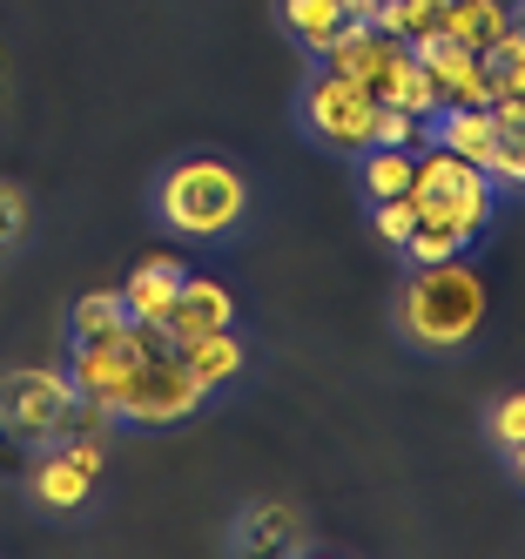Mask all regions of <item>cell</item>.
I'll return each mask as SVG.
<instances>
[{"label":"cell","instance_id":"5bb4252c","mask_svg":"<svg viewBox=\"0 0 525 559\" xmlns=\"http://www.w3.org/2000/svg\"><path fill=\"white\" fill-rule=\"evenodd\" d=\"M505 27H518L505 0H452V8H444V27H438V34H452L458 48H492Z\"/></svg>","mask_w":525,"mask_h":559},{"label":"cell","instance_id":"52a82bcc","mask_svg":"<svg viewBox=\"0 0 525 559\" xmlns=\"http://www.w3.org/2000/svg\"><path fill=\"white\" fill-rule=\"evenodd\" d=\"M102 465H108L102 438H55V445L40 452V465H34V499L48 512H74L81 499L95 492Z\"/></svg>","mask_w":525,"mask_h":559},{"label":"cell","instance_id":"ffe728a7","mask_svg":"<svg viewBox=\"0 0 525 559\" xmlns=\"http://www.w3.org/2000/svg\"><path fill=\"white\" fill-rule=\"evenodd\" d=\"M371 229H378V243L404 250V243H411V229H418V203H411V195H384V203L371 210Z\"/></svg>","mask_w":525,"mask_h":559},{"label":"cell","instance_id":"ba28073f","mask_svg":"<svg viewBox=\"0 0 525 559\" xmlns=\"http://www.w3.org/2000/svg\"><path fill=\"white\" fill-rule=\"evenodd\" d=\"M411 55L431 74L438 108H492V74H485L478 48H458L452 34H411Z\"/></svg>","mask_w":525,"mask_h":559},{"label":"cell","instance_id":"d6986e66","mask_svg":"<svg viewBox=\"0 0 525 559\" xmlns=\"http://www.w3.org/2000/svg\"><path fill=\"white\" fill-rule=\"evenodd\" d=\"M129 324V304H121V290H88L74 304V337H102V331H121Z\"/></svg>","mask_w":525,"mask_h":559},{"label":"cell","instance_id":"603a6c76","mask_svg":"<svg viewBox=\"0 0 525 559\" xmlns=\"http://www.w3.org/2000/svg\"><path fill=\"white\" fill-rule=\"evenodd\" d=\"M458 250H465V236L438 229V223H418L411 243H404V257H411V263H444V257H458Z\"/></svg>","mask_w":525,"mask_h":559},{"label":"cell","instance_id":"8992f818","mask_svg":"<svg viewBox=\"0 0 525 559\" xmlns=\"http://www.w3.org/2000/svg\"><path fill=\"white\" fill-rule=\"evenodd\" d=\"M68 405H74V384L61 371H8L0 378V425L27 445H55L61 425H68Z\"/></svg>","mask_w":525,"mask_h":559},{"label":"cell","instance_id":"277c9868","mask_svg":"<svg viewBox=\"0 0 525 559\" xmlns=\"http://www.w3.org/2000/svg\"><path fill=\"white\" fill-rule=\"evenodd\" d=\"M202 391L195 378H189V365L176 357V344H162V350H142V365L129 371V384L115 391V418L121 425H182V418H195L202 412Z\"/></svg>","mask_w":525,"mask_h":559},{"label":"cell","instance_id":"4fadbf2b","mask_svg":"<svg viewBox=\"0 0 525 559\" xmlns=\"http://www.w3.org/2000/svg\"><path fill=\"white\" fill-rule=\"evenodd\" d=\"M236 546L242 552H303L310 533H303V519L290 506H250L242 526H236Z\"/></svg>","mask_w":525,"mask_h":559},{"label":"cell","instance_id":"3957f363","mask_svg":"<svg viewBox=\"0 0 525 559\" xmlns=\"http://www.w3.org/2000/svg\"><path fill=\"white\" fill-rule=\"evenodd\" d=\"M492 195H499V182L478 163H465V155H452V148L418 155V176H411L418 223H438V229H452L472 243V236H485V223H492Z\"/></svg>","mask_w":525,"mask_h":559},{"label":"cell","instance_id":"6da1fadb","mask_svg":"<svg viewBox=\"0 0 525 559\" xmlns=\"http://www.w3.org/2000/svg\"><path fill=\"white\" fill-rule=\"evenodd\" d=\"M397 324L418 350H458L478 337L485 324V276L465 257H444V263H418V276L404 284L397 297Z\"/></svg>","mask_w":525,"mask_h":559},{"label":"cell","instance_id":"484cf974","mask_svg":"<svg viewBox=\"0 0 525 559\" xmlns=\"http://www.w3.org/2000/svg\"><path fill=\"white\" fill-rule=\"evenodd\" d=\"M21 229H27V203H21V189H14V182H0V250H8Z\"/></svg>","mask_w":525,"mask_h":559},{"label":"cell","instance_id":"7c38bea8","mask_svg":"<svg viewBox=\"0 0 525 559\" xmlns=\"http://www.w3.org/2000/svg\"><path fill=\"white\" fill-rule=\"evenodd\" d=\"M431 148H452V155H465V163H478L485 169V155H492V142H499V129H492V108H438L431 115Z\"/></svg>","mask_w":525,"mask_h":559},{"label":"cell","instance_id":"8fae6325","mask_svg":"<svg viewBox=\"0 0 525 559\" xmlns=\"http://www.w3.org/2000/svg\"><path fill=\"white\" fill-rule=\"evenodd\" d=\"M378 102H384V108H404V115H418V122H431V115H438V88H431L425 61L411 55V41H404V48L391 55L384 82H378Z\"/></svg>","mask_w":525,"mask_h":559},{"label":"cell","instance_id":"9a60e30c","mask_svg":"<svg viewBox=\"0 0 525 559\" xmlns=\"http://www.w3.org/2000/svg\"><path fill=\"white\" fill-rule=\"evenodd\" d=\"M176 357L189 365V378H195L202 391H216V384H229V378L242 371V344H236V331L189 337V344H176Z\"/></svg>","mask_w":525,"mask_h":559},{"label":"cell","instance_id":"2e32d148","mask_svg":"<svg viewBox=\"0 0 525 559\" xmlns=\"http://www.w3.org/2000/svg\"><path fill=\"white\" fill-rule=\"evenodd\" d=\"M283 21H290L303 34V48L310 55H331V41L344 34V0H283Z\"/></svg>","mask_w":525,"mask_h":559},{"label":"cell","instance_id":"4316f807","mask_svg":"<svg viewBox=\"0 0 525 559\" xmlns=\"http://www.w3.org/2000/svg\"><path fill=\"white\" fill-rule=\"evenodd\" d=\"M512 465H518V478H525V438H518V445H512Z\"/></svg>","mask_w":525,"mask_h":559},{"label":"cell","instance_id":"cb8c5ba5","mask_svg":"<svg viewBox=\"0 0 525 559\" xmlns=\"http://www.w3.org/2000/svg\"><path fill=\"white\" fill-rule=\"evenodd\" d=\"M518 438H525V391H512L505 397V405H492V445H518Z\"/></svg>","mask_w":525,"mask_h":559},{"label":"cell","instance_id":"ac0fdd59","mask_svg":"<svg viewBox=\"0 0 525 559\" xmlns=\"http://www.w3.org/2000/svg\"><path fill=\"white\" fill-rule=\"evenodd\" d=\"M363 195H411V176H418V155L411 148H363Z\"/></svg>","mask_w":525,"mask_h":559},{"label":"cell","instance_id":"e0dca14e","mask_svg":"<svg viewBox=\"0 0 525 559\" xmlns=\"http://www.w3.org/2000/svg\"><path fill=\"white\" fill-rule=\"evenodd\" d=\"M485 74H492V102H512L525 95V27H505L492 48H478Z\"/></svg>","mask_w":525,"mask_h":559},{"label":"cell","instance_id":"5b68a950","mask_svg":"<svg viewBox=\"0 0 525 559\" xmlns=\"http://www.w3.org/2000/svg\"><path fill=\"white\" fill-rule=\"evenodd\" d=\"M303 122H310L317 142H331L344 155H363V148H371V122H378V95L363 82H350V74L323 68L317 82L303 88Z\"/></svg>","mask_w":525,"mask_h":559},{"label":"cell","instance_id":"30bf717a","mask_svg":"<svg viewBox=\"0 0 525 559\" xmlns=\"http://www.w3.org/2000/svg\"><path fill=\"white\" fill-rule=\"evenodd\" d=\"M182 276H189V270H182L169 250H155V257H142V263L129 270V284H121V304H129L135 324H162V317H169Z\"/></svg>","mask_w":525,"mask_h":559},{"label":"cell","instance_id":"7a4b0ae2","mask_svg":"<svg viewBox=\"0 0 525 559\" xmlns=\"http://www.w3.org/2000/svg\"><path fill=\"white\" fill-rule=\"evenodd\" d=\"M250 210V182H242L229 163L216 155H195V163H176L162 176V223L176 236H195V243H210V236H229Z\"/></svg>","mask_w":525,"mask_h":559},{"label":"cell","instance_id":"d4e9b609","mask_svg":"<svg viewBox=\"0 0 525 559\" xmlns=\"http://www.w3.org/2000/svg\"><path fill=\"white\" fill-rule=\"evenodd\" d=\"M404 8V41H411V34H438L444 27V8H452V0H397Z\"/></svg>","mask_w":525,"mask_h":559},{"label":"cell","instance_id":"9c48e42d","mask_svg":"<svg viewBox=\"0 0 525 559\" xmlns=\"http://www.w3.org/2000/svg\"><path fill=\"white\" fill-rule=\"evenodd\" d=\"M162 331H169V344L210 337V331H236V297L216 284V276H182L169 317H162Z\"/></svg>","mask_w":525,"mask_h":559},{"label":"cell","instance_id":"44dd1931","mask_svg":"<svg viewBox=\"0 0 525 559\" xmlns=\"http://www.w3.org/2000/svg\"><path fill=\"white\" fill-rule=\"evenodd\" d=\"M485 176L505 189H525V129H499L492 155H485Z\"/></svg>","mask_w":525,"mask_h":559},{"label":"cell","instance_id":"7402d4cb","mask_svg":"<svg viewBox=\"0 0 525 559\" xmlns=\"http://www.w3.org/2000/svg\"><path fill=\"white\" fill-rule=\"evenodd\" d=\"M418 142H425V122H418V115H404V108H384V102H378L371 148H418Z\"/></svg>","mask_w":525,"mask_h":559}]
</instances>
